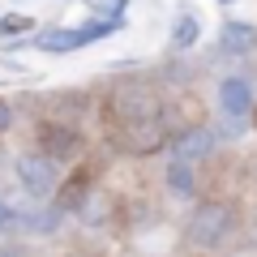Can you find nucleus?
I'll use <instances>...</instances> for the list:
<instances>
[{
    "mask_svg": "<svg viewBox=\"0 0 257 257\" xmlns=\"http://www.w3.org/2000/svg\"><path fill=\"white\" fill-rule=\"evenodd\" d=\"M128 0H90V9L103 13V18H120V9H124Z\"/></svg>",
    "mask_w": 257,
    "mask_h": 257,
    "instance_id": "13",
    "label": "nucleus"
},
{
    "mask_svg": "<svg viewBox=\"0 0 257 257\" xmlns=\"http://www.w3.org/2000/svg\"><path fill=\"white\" fill-rule=\"evenodd\" d=\"M197 35H202V26H197L193 13L176 18V26H172V43H176V47H193V43H197Z\"/></svg>",
    "mask_w": 257,
    "mask_h": 257,
    "instance_id": "12",
    "label": "nucleus"
},
{
    "mask_svg": "<svg viewBox=\"0 0 257 257\" xmlns=\"http://www.w3.org/2000/svg\"><path fill=\"white\" fill-rule=\"evenodd\" d=\"M18 180H22V189H26L30 197L47 202V197L56 193V184H60L56 159L43 155V150H35V155H22V159H18Z\"/></svg>",
    "mask_w": 257,
    "mask_h": 257,
    "instance_id": "1",
    "label": "nucleus"
},
{
    "mask_svg": "<svg viewBox=\"0 0 257 257\" xmlns=\"http://www.w3.org/2000/svg\"><path fill=\"white\" fill-rule=\"evenodd\" d=\"M111 111H120L124 120H133V116H150V111H159V107H155V99H150L146 86H120V90L111 94Z\"/></svg>",
    "mask_w": 257,
    "mask_h": 257,
    "instance_id": "7",
    "label": "nucleus"
},
{
    "mask_svg": "<svg viewBox=\"0 0 257 257\" xmlns=\"http://www.w3.org/2000/svg\"><path fill=\"white\" fill-rule=\"evenodd\" d=\"M227 227H231V210L223 202H210L189 219V244L193 248H214L227 236Z\"/></svg>",
    "mask_w": 257,
    "mask_h": 257,
    "instance_id": "2",
    "label": "nucleus"
},
{
    "mask_svg": "<svg viewBox=\"0 0 257 257\" xmlns=\"http://www.w3.org/2000/svg\"><path fill=\"white\" fill-rule=\"evenodd\" d=\"M9 124H13V107H9V103H0V133H5Z\"/></svg>",
    "mask_w": 257,
    "mask_h": 257,
    "instance_id": "16",
    "label": "nucleus"
},
{
    "mask_svg": "<svg viewBox=\"0 0 257 257\" xmlns=\"http://www.w3.org/2000/svg\"><path fill=\"white\" fill-rule=\"evenodd\" d=\"M167 189H172L176 197H193V189H197V180H193V163L172 159V163H167Z\"/></svg>",
    "mask_w": 257,
    "mask_h": 257,
    "instance_id": "11",
    "label": "nucleus"
},
{
    "mask_svg": "<svg viewBox=\"0 0 257 257\" xmlns=\"http://www.w3.org/2000/svg\"><path fill=\"white\" fill-rule=\"evenodd\" d=\"M214 150V133L210 128H184L172 138V159H184V163H197Z\"/></svg>",
    "mask_w": 257,
    "mask_h": 257,
    "instance_id": "5",
    "label": "nucleus"
},
{
    "mask_svg": "<svg viewBox=\"0 0 257 257\" xmlns=\"http://www.w3.org/2000/svg\"><path fill=\"white\" fill-rule=\"evenodd\" d=\"M22 30H30L26 18H0V35H22Z\"/></svg>",
    "mask_w": 257,
    "mask_h": 257,
    "instance_id": "14",
    "label": "nucleus"
},
{
    "mask_svg": "<svg viewBox=\"0 0 257 257\" xmlns=\"http://www.w3.org/2000/svg\"><path fill=\"white\" fill-rule=\"evenodd\" d=\"M219 5H236V0H219Z\"/></svg>",
    "mask_w": 257,
    "mask_h": 257,
    "instance_id": "18",
    "label": "nucleus"
},
{
    "mask_svg": "<svg viewBox=\"0 0 257 257\" xmlns=\"http://www.w3.org/2000/svg\"><path fill=\"white\" fill-rule=\"evenodd\" d=\"M39 142H43V155H52V159H69V155L82 150V138L69 124H43L39 128Z\"/></svg>",
    "mask_w": 257,
    "mask_h": 257,
    "instance_id": "6",
    "label": "nucleus"
},
{
    "mask_svg": "<svg viewBox=\"0 0 257 257\" xmlns=\"http://www.w3.org/2000/svg\"><path fill=\"white\" fill-rule=\"evenodd\" d=\"M219 107L227 111L231 120L248 116V111H253V82H248V77H223V86H219Z\"/></svg>",
    "mask_w": 257,
    "mask_h": 257,
    "instance_id": "4",
    "label": "nucleus"
},
{
    "mask_svg": "<svg viewBox=\"0 0 257 257\" xmlns=\"http://www.w3.org/2000/svg\"><path fill=\"white\" fill-rule=\"evenodd\" d=\"M120 142H124V150H133V155H150V150H159V146H163V120H159V111L124 120Z\"/></svg>",
    "mask_w": 257,
    "mask_h": 257,
    "instance_id": "3",
    "label": "nucleus"
},
{
    "mask_svg": "<svg viewBox=\"0 0 257 257\" xmlns=\"http://www.w3.org/2000/svg\"><path fill=\"white\" fill-rule=\"evenodd\" d=\"M13 227H18V210L0 202V231H13Z\"/></svg>",
    "mask_w": 257,
    "mask_h": 257,
    "instance_id": "15",
    "label": "nucleus"
},
{
    "mask_svg": "<svg viewBox=\"0 0 257 257\" xmlns=\"http://www.w3.org/2000/svg\"><path fill=\"white\" fill-rule=\"evenodd\" d=\"M0 257H26V253H22V244H5V248H0Z\"/></svg>",
    "mask_w": 257,
    "mask_h": 257,
    "instance_id": "17",
    "label": "nucleus"
},
{
    "mask_svg": "<svg viewBox=\"0 0 257 257\" xmlns=\"http://www.w3.org/2000/svg\"><path fill=\"white\" fill-rule=\"evenodd\" d=\"M77 219L86 223V227H103V223L111 219V197L99 189H86L82 202H77Z\"/></svg>",
    "mask_w": 257,
    "mask_h": 257,
    "instance_id": "9",
    "label": "nucleus"
},
{
    "mask_svg": "<svg viewBox=\"0 0 257 257\" xmlns=\"http://www.w3.org/2000/svg\"><path fill=\"white\" fill-rule=\"evenodd\" d=\"M60 214H64V206H39V210L18 214V227H26V231H56L60 227Z\"/></svg>",
    "mask_w": 257,
    "mask_h": 257,
    "instance_id": "10",
    "label": "nucleus"
},
{
    "mask_svg": "<svg viewBox=\"0 0 257 257\" xmlns=\"http://www.w3.org/2000/svg\"><path fill=\"white\" fill-rule=\"evenodd\" d=\"M219 43H223L227 56H248L257 47V26H248V22H227L223 35H219Z\"/></svg>",
    "mask_w": 257,
    "mask_h": 257,
    "instance_id": "8",
    "label": "nucleus"
}]
</instances>
